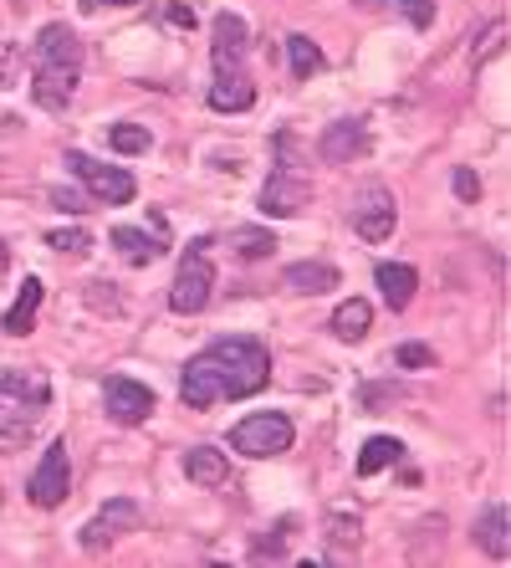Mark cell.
I'll return each mask as SVG.
<instances>
[{
    "instance_id": "cell-19",
    "label": "cell",
    "mask_w": 511,
    "mask_h": 568,
    "mask_svg": "<svg viewBox=\"0 0 511 568\" xmlns=\"http://www.w3.org/2000/svg\"><path fill=\"white\" fill-rule=\"evenodd\" d=\"M511 523H507V503H491L481 517H476V542H481L491 558H507L511 554Z\"/></svg>"
},
{
    "instance_id": "cell-28",
    "label": "cell",
    "mask_w": 511,
    "mask_h": 568,
    "mask_svg": "<svg viewBox=\"0 0 511 568\" xmlns=\"http://www.w3.org/2000/svg\"><path fill=\"white\" fill-rule=\"evenodd\" d=\"M394 6L409 16V27H420V31L435 21V0H394Z\"/></svg>"
},
{
    "instance_id": "cell-24",
    "label": "cell",
    "mask_w": 511,
    "mask_h": 568,
    "mask_svg": "<svg viewBox=\"0 0 511 568\" xmlns=\"http://www.w3.org/2000/svg\"><path fill=\"white\" fill-rule=\"evenodd\" d=\"M108 144L119 149V154H144V149L154 144V133H149L144 123H113V129H108Z\"/></svg>"
},
{
    "instance_id": "cell-9",
    "label": "cell",
    "mask_w": 511,
    "mask_h": 568,
    "mask_svg": "<svg viewBox=\"0 0 511 568\" xmlns=\"http://www.w3.org/2000/svg\"><path fill=\"white\" fill-rule=\"evenodd\" d=\"M103 405H108V415H113L119 425H144L149 415L159 410L154 389H149V384H139V379H123V374L103 379Z\"/></svg>"
},
{
    "instance_id": "cell-35",
    "label": "cell",
    "mask_w": 511,
    "mask_h": 568,
    "mask_svg": "<svg viewBox=\"0 0 511 568\" xmlns=\"http://www.w3.org/2000/svg\"><path fill=\"white\" fill-rule=\"evenodd\" d=\"M0 88H6V67H0Z\"/></svg>"
},
{
    "instance_id": "cell-11",
    "label": "cell",
    "mask_w": 511,
    "mask_h": 568,
    "mask_svg": "<svg viewBox=\"0 0 511 568\" xmlns=\"http://www.w3.org/2000/svg\"><path fill=\"white\" fill-rule=\"evenodd\" d=\"M139 528V503H129V497H113V503L103 507V513L92 517L88 528H82V548L88 554H103L113 538H123V532Z\"/></svg>"
},
{
    "instance_id": "cell-26",
    "label": "cell",
    "mask_w": 511,
    "mask_h": 568,
    "mask_svg": "<svg viewBox=\"0 0 511 568\" xmlns=\"http://www.w3.org/2000/svg\"><path fill=\"white\" fill-rule=\"evenodd\" d=\"M47 246L78 262V256H88V252H92V236H88V231H52V236H47Z\"/></svg>"
},
{
    "instance_id": "cell-4",
    "label": "cell",
    "mask_w": 511,
    "mask_h": 568,
    "mask_svg": "<svg viewBox=\"0 0 511 568\" xmlns=\"http://www.w3.org/2000/svg\"><path fill=\"white\" fill-rule=\"evenodd\" d=\"M211 292H215V266H211V256H205V241H195V252H184L180 272H174L170 307L184 317H195L211 307Z\"/></svg>"
},
{
    "instance_id": "cell-21",
    "label": "cell",
    "mask_w": 511,
    "mask_h": 568,
    "mask_svg": "<svg viewBox=\"0 0 511 568\" xmlns=\"http://www.w3.org/2000/svg\"><path fill=\"white\" fill-rule=\"evenodd\" d=\"M251 103H256V88H251L246 72H241V78H215V88H211L215 113H246Z\"/></svg>"
},
{
    "instance_id": "cell-13",
    "label": "cell",
    "mask_w": 511,
    "mask_h": 568,
    "mask_svg": "<svg viewBox=\"0 0 511 568\" xmlns=\"http://www.w3.org/2000/svg\"><path fill=\"white\" fill-rule=\"evenodd\" d=\"M364 149H368L364 119H338L323 129V139H317V159H328V164H348V159H358Z\"/></svg>"
},
{
    "instance_id": "cell-18",
    "label": "cell",
    "mask_w": 511,
    "mask_h": 568,
    "mask_svg": "<svg viewBox=\"0 0 511 568\" xmlns=\"http://www.w3.org/2000/svg\"><path fill=\"white\" fill-rule=\"evenodd\" d=\"M113 246L129 266H154L164 256V241H154L149 231H133V225H113Z\"/></svg>"
},
{
    "instance_id": "cell-29",
    "label": "cell",
    "mask_w": 511,
    "mask_h": 568,
    "mask_svg": "<svg viewBox=\"0 0 511 568\" xmlns=\"http://www.w3.org/2000/svg\"><path fill=\"white\" fill-rule=\"evenodd\" d=\"M52 205H57V211H67V215L88 211V200H82V195H72V190H52Z\"/></svg>"
},
{
    "instance_id": "cell-10",
    "label": "cell",
    "mask_w": 511,
    "mask_h": 568,
    "mask_svg": "<svg viewBox=\"0 0 511 568\" xmlns=\"http://www.w3.org/2000/svg\"><path fill=\"white\" fill-rule=\"evenodd\" d=\"M246 21L236 11H221L215 16V41H211V62H215V78H241L246 72Z\"/></svg>"
},
{
    "instance_id": "cell-3",
    "label": "cell",
    "mask_w": 511,
    "mask_h": 568,
    "mask_svg": "<svg viewBox=\"0 0 511 568\" xmlns=\"http://www.w3.org/2000/svg\"><path fill=\"white\" fill-rule=\"evenodd\" d=\"M297 430L282 410H262V415H246V420L231 430V450H241L246 462H272L282 450H292Z\"/></svg>"
},
{
    "instance_id": "cell-2",
    "label": "cell",
    "mask_w": 511,
    "mask_h": 568,
    "mask_svg": "<svg viewBox=\"0 0 511 568\" xmlns=\"http://www.w3.org/2000/svg\"><path fill=\"white\" fill-rule=\"evenodd\" d=\"M52 405V379L37 364H16L0 369V456H11L31 440V430L41 425Z\"/></svg>"
},
{
    "instance_id": "cell-6",
    "label": "cell",
    "mask_w": 511,
    "mask_h": 568,
    "mask_svg": "<svg viewBox=\"0 0 511 568\" xmlns=\"http://www.w3.org/2000/svg\"><path fill=\"white\" fill-rule=\"evenodd\" d=\"M307 200H313L307 174H302L292 159H282L272 170V180L262 185V200H256V205H262V215H272V221H287V215H297Z\"/></svg>"
},
{
    "instance_id": "cell-8",
    "label": "cell",
    "mask_w": 511,
    "mask_h": 568,
    "mask_svg": "<svg viewBox=\"0 0 511 568\" xmlns=\"http://www.w3.org/2000/svg\"><path fill=\"white\" fill-rule=\"evenodd\" d=\"M394 195L374 180V185H364L358 190V200H354V231L368 241V246H384V241L394 236Z\"/></svg>"
},
{
    "instance_id": "cell-27",
    "label": "cell",
    "mask_w": 511,
    "mask_h": 568,
    "mask_svg": "<svg viewBox=\"0 0 511 568\" xmlns=\"http://www.w3.org/2000/svg\"><path fill=\"white\" fill-rule=\"evenodd\" d=\"M394 364H399V369H435V354L425 344H399Z\"/></svg>"
},
{
    "instance_id": "cell-34",
    "label": "cell",
    "mask_w": 511,
    "mask_h": 568,
    "mask_svg": "<svg viewBox=\"0 0 511 568\" xmlns=\"http://www.w3.org/2000/svg\"><path fill=\"white\" fill-rule=\"evenodd\" d=\"M0 272H6V246H0Z\"/></svg>"
},
{
    "instance_id": "cell-20",
    "label": "cell",
    "mask_w": 511,
    "mask_h": 568,
    "mask_svg": "<svg viewBox=\"0 0 511 568\" xmlns=\"http://www.w3.org/2000/svg\"><path fill=\"white\" fill-rule=\"evenodd\" d=\"M41 297H47V287H41V277H27L21 282V297L11 303V313H6V323L0 328L11 333V338H27L31 333V323H37V307H41Z\"/></svg>"
},
{
    "instance_id": "cell-5",
    "label": "cell",
    "mask_w": 511,
    "mask_h": 568,
    "mask_svg": "<svg viewBox=\"0 0 511 568\" xmlns=\"http://www.w3.org/2000/svg\"><path fill=\"white\" fill-rule=\"evenodd\" d=\"M67 170L78 174L82 185H88V195L103 200V205H129V200L139 195V185H133V174L123 170V164H98V159L82 154V149L67 154Z\"/></svg>"
},
{
    "instance_id": "cell-23",
    "label": "cell",
    "mask_w": 511,
    "mask_h": 568,
    "mask_svg": "<svg viewBox=\"0 0 511 568\" xmlns=\"http://www.w3.org/2000/svg\"><path fill=\"white\" fill-rule=\"evenodd\" d=\"M287 62H292V78H313V72H323V52H317V41L313 37H287Z\"/></svg>"
},
{
    "instance_id": "cell-31",
    "label": "cell",
    "mask_w": 511,
    "mask_h": 568,
    "mask_svg": "<svg viewBox=\"0 0 511 568\" xmlns=\"http://www.w3.org/2000/svg\"><path fill=\"white\" fill-rule=\"evenodd\" d=\"M456 195L460 200H476V195H481V180H476L471 170H456Z\"/></svg>"
},
{
    "instance_id": "cell-25",
    "label": "cell",
    "mask_w": 511,
    "mask_h": 568,
    "mask_svg": "<svg viewBox=\"0 0 511 568\" xmlns=\"http://www.w3.org/2000/svg\"><path fill=\"white\" fill-rule=\"evenodd\" d=\"M236 252L246 256V262H262V256L276 252V236L272 231H236Z\"/></svg>"
},
{
    "instance_id": "cell-12",
    "label": "cell",
    "mask_w": 511,
    "mask_h": 568,
    "mask_svg": "<svg viewBox=\"0 0 511 568\" xmlns=\"http://www.w3.org/2000/svg\"><path fill=\"white\" fill-rule=\"evenodd\" d=\"M78 72H82V62H37V72H31V98L57 113V108H67L72 93H78Z\"/></svg>"
},
{
    "instance_id": "cell-32",
    "label": "cell",
    "mask_w": 511,
    "mask_h": 568,
    "mask_svg": "<svg viewBox=\"0 0 511 568\" xmlns=\"http://www.w3.org/2000/svg\"><path fill=\"white\" fill-rule=\"evenodd\" d=\"M256 558H287V542H282V532H276V538H256Z\"/></svg>"
},
{
    "instance_id": "cell-16",
    "label": "cell",
    "mask_w": 511,
    "mask_h": 568,
    "mask_svg": "<svg viewBox=\"0 0 511 568\" xmlns=\"http://www.w3.org/2000/svg\"><path fill=\"white\" fill-rule=\"evenodd\" d=\"M282 282H287L292 292H302V297H323V292L338 287V266H328V262H292L287 272H282Z\"/></svg>"
},
{
    "instance_id": "cell-22",
    "label": "cell",
    "mask_w": 511,
    "mask_h": 568,
    "mask_svg": "<svg viewBox=\"0 0 511 568\" xmlns=\"http://www.w3.org/2000/svg\"><path fill=\"white\" fill-rule=\"evenodd\" d=\"M399 462H405V440L374 436L364 450H358V476H374V471H384V466H399Z\"/></svg>"
},
{
    "instance_id": "cell-14",
    "label": "cell",
    "mask_w": 511,
    "mask_h": 568,
    "mask_svg": "<svg viewBox=\"0 0 511 568\" xmlns=\"http://www.w3.org/2000/svg\"><path fill=\"white\" fill-rule=\"evenodd\" d=\"M184 476L195 481V487H225V476H231V456L215 446H190L184 450Z\"/></svg>"
},
{
    "instance_id": "cell-30",
    "label": "cell",
    "mask_w": 511,
    "mask_h": 568,
    "mask_svg": "<svg viewBox=\"0 0 511 568\" xmlns=\"http://www.w3.org/2000/svg\"><path fill=\"white\" fill-rule=\"evenodd\" d=\"M333 542H343V548H348V542H358V523H354V517H333Z\"/></svg>"
},
{
    "instance_id": "cell-17",
    "label": "cell",
    "mask_w": 511,
    "mask_h": 568,
    "mask_svg": "<svg viewBox=\"0 0 511 568\" xmlns=\"http://www.w3.org/2000/svg\"><path fill=\"white\" fill-rule=\"evenodd\" d=\"M333 338L338 344H364L368 328H374V307L364 303V297H348V303H338V313H333Z\"/></svg>"
},
{
    "instance_id": "cell-33",
    "label": "cell",
    "mask_w": 511,
    "mask_h": 568,
    "mask_svg": "<svg viewBox=\"0 0 511 568\" xmlns=\"http://www.w3.org/2000/svg\"><path fill=\"white\" fill-rule=\"evenodd\" d=\"M88 11H108V6H139V0H82Z\"/></svg>"
},
{
    "instance_id": "cell-7",
    "label": "cell",
    "mask_w": 511,
    "mask_h": 568,
    "mask_svg": "<svg viewBox=\"0 0 511 568\" xmlns=\"http://www.w3.org/2000/svg\"><path fill=\"white\" fill-rule=\"evenodd\" d=\"M67 491H72V466H67V440H52V446L41 450V462H37V471H31V481H27V497L37 507H62L67 503Z\"/></svg>"
},
{
    "instance_id": "cell-1",
    "label": "cell",
    "mask_w": 511,
    "mask_h": 568,
    "mask_svg": "<svg viewBox=\"0 0 511 568\" xmlns=\"http://www.w3.org/2000/svg\"><path fill=\"white\" fill-rule=\"evenodd\" d=\"M272 379V354L262 338H215L211 348H200L180 369V399L190 410H215L225 399H246L266 389Z\"/></svg>"
},
{
    "instance_id": "cell-15",
    "label": "cell",
    "mask_w": 511,
    "mask_h": 568,
    "mask_svg": "<svg viewBox=\"0 0 511 568\" xmlns=\"http://www.w3.org/2000/svg\"><path fill=\"white\" fill-rule=\"evenodd\" d=\"M374 277H379L384 303H389L394 313H405V307L415 303V287H420V272H415V266H409V262H384L379 272H374Z\"/></svg>"
}]
</instances>
